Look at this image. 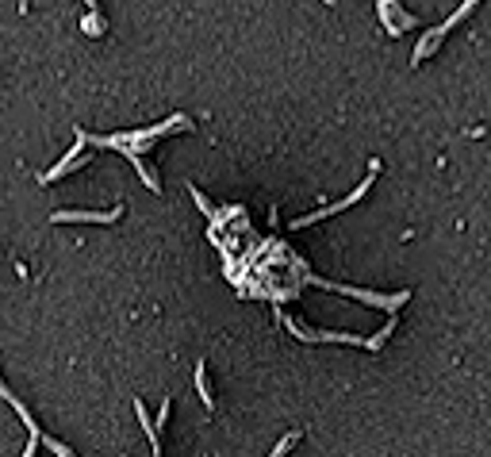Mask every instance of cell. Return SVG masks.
<instances>
[{"label":"cell","instance_id":"1","mask_svg":"<svg viewBox=\"0 0 491 457\" xmlns=\"http://www.w3.org/2000/svg\"><path fill=\"white\" fill-rule=\"evenodd\" d=\"M284 323H288V331L296 334L300 342H346V346H361V350H380V346H384V338L391 334V323L384 326L380 334H372V338H361V334H326V331H311V326L304 331V326H300L296 319H284Z\"/></svg>","mask_w":491,"mask_h":457},{"label":"cell","instance_id":"2","mask_svg":"<svg viewBox=\"0 0 491 457\" xmlns=\"http://www.w3.org/2000/svg\"><path fill=\"white\" fill-rule=\"evenodd\" d=\"M376 173H380V161H368V177L361 185H357L354 192L346 196V200H338V204H326V208H318V211H311V216H300V219H292V227H296V231H304V227H311V223H318V219H330V216H338V211H346V208H354L357 200H361V196L372 189V181H376Z\"/></svg>","mask_w":491,"mask_h":457},{"label":"cell","instance_id":"3","mask_svg":"<svg viewBox=\"0 0 491 457\" xmlns=\"http://www.w3.org/2000/svg\"><path fill=\"white\" fill-rule=\"evenodd\" d=\"M307 281L311 284H323V289H334V292H342V296H354V300H361V304L368 307H384V312H399V307L411 300V292H396V296H384V292H368V289H354V284H330V281H318V277H311L307 273Z\"/></svg>","mask_w":491,"mask_h":457},{"label":"cell","instance_id":"4","mask_svg":"<svg viewBox=\"0 0 491 457\" xmlns=\"http://www.w3.org/2000/svg\"><path fill=\"white\" fill-rule=\"evenodd\" d=\"M476 8H480V0H464V4H461V8H457V12H453V15H449V20H445V23H441V27H438V31H430V35H422V43H419V51H415V65H422V62H426V58H430V54H433V51H438V46H441V39H445V35H449V31H453V27H457V23H461V20H464V15H469V12H476Z\"/></svg>","mask_w":491,"mask_h":457},{"label":"cell","instance_id":"5","mask_svg":"<svg viewBox=\"0 0 491 457\" xmlns=\"http://www.w3.org/2000/svg\"><path fill=\"white\" fill-rule=\"evenodd\" d=\"M123 216V208H112V211H54L51 223H116Z\"/></svg>","mask_w":491,"mask_h":457},{"label":"cell","instance_id":"6","mask_svg":"<svg viewBox=\"0 0 491 457\" xmlns=\"http://www.w3.org/2000/svg\"><path fill=\"white\" fill-rule=\"evenodd\" d=\"M196 388H200V399H203V407L208 411H215V396H211V388H208V365H196Z\"/></svg>","mask_w":491,"mask_h":457},{"label":"cell","instance_id":"7","mask_svg":"<svg viewBox=\"0 0 491 457\" xmlns=\"http://www.w3.org/2000/svg\"><path fill=\"white\" fill-rule=\"evenodd\" d=\"M81 27H85L93 39H96V35H104V20H100V15H93V12L85 15V23H81Z\"/></svg>","mask_w":491,"mask_h":457},{"label":"cell","instance_id":"8","mask_svg":"<svg viewBox=\"0 0 491 457\" xmlns=\"http://www.w3.org/2000/svg\"><path fill=\"white\" fill-rule=\"evenodd\" d=\"M192 200H196V204H200V211H203V216H211V219H215V211H211V204H208V196H203L200 189H192Z\"/></svg>","mask_w":491,"mask_h":457},{"label":"cell","instance_id":"9","mask_svg":"<svg viewBox=\"0 0 491 457\" xmlns=\"http://www.w3.org/2000/svg\"><path fill=\"white\" fill-rule=\"evenodd\" d=\"M169 411H173V404L166 399V404H161V411H158V423H154V430H161V427L169 423Z\"/></svg>","mask_w":491,"mask_h":457},{"label":"cell","instance_id":"10","mask_svg":"<svg viewBox=\"0 0 491 457\" xmlns=\"http://www.w3.org/2000/svg\"><path fill=\"white\" fill-rule=\"evenodd\" d=\"M35 442H39V438H27V450H23V457H35Z\"/></svg>","mask_w":491,"mask_h":457},{"label":"cell","instance_id":"11","mask_svg":"<svg viewBox=\"0 0 491 457\" xmlns=\"http://www.w3.org/2000/svg\"><path fill=\"white\" fill-rule=\"evenodd\" d=\"M85 4H88V12H93V15H100V8H96V0H85Z\"/></svg>","mask_w":491,"mask_h":457},{"label":"cell","instance_id":"12","mask_svg":"<svg viewBox=\"0 0 491 457\" xmlns=\"http://www.w3.org/2000/svg\"><path fill=\"white\" fill-rule=\"evenodd\" d=\"M323 4H338V0H323Z\"/></svg>","mask_w":491,"mask_h":457}]
</instances>
